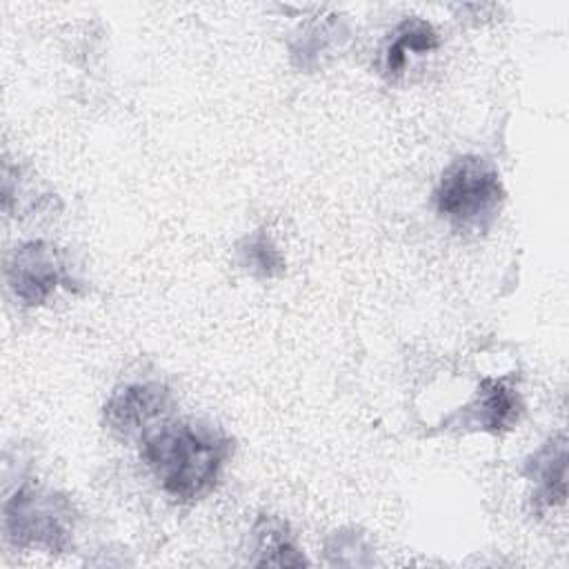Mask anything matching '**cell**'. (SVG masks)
I'll use <instances>...</instances> for the list:
<instances>
[{
  "label": "cell",
  "mask_w": 569,
  "mask_h": 569,
  "mask_svg": "<svg viewBox=\"0 0 569 569\" xmlns=\"http://www.w3.org/2000/svg\"><path fill=\"white\" fill-rule=\"evenodd\" d=\"M238 262L256 278H278L284 273V258L264 229H256L238 242Z\"/></svg>",
  "instance_id": "cell-10"
},
{
  "label": "cell",
  "mask_w": 569,
  "mask_h": 569,
  "mask_svg": "<svg viewBox=\"0 0 569 569\" xmlns=\"http://www.w3.org/2000/svg\"><path fill=\"white\" fill-rule=\"evenodd\" d=\"M522 473L533 482V511L542 513L565 502V478H567V438L558 433L549 438L538 451H533Z\"/></svg>",
  "instance_id": "cell-6"
},
{
  "label": "cell",
  "mask_w": 569,
  "mask_h": 569,
  "mask_svg": "<svg viewBox=\"0 0 569 569\" xmlns=\"http://www.w3.org/2000/svg\"><path fill=\"white\" fill-rule=\"evenodd\" d=\"M522 411L520 396L513 387L498 378H485L476 400L467 407L465 425L491 433L511 429Z\"/></svg>",
  "instance_id": "cell-8"
},
{
  "label": "cell",
  "mask_w": 569,
  "mask_h": 569,
  "mask_svg": "<svg viewBox=\"0 0 569 569\" xmlns=\"http://www.w3.org/2000/svg\"><path fill=\"white\" fill-rule=\"evenodd\" d=\"M253 551L258 558L253 565H273V567H300L307 565V558L300 553L289 525L273 516H260L253 525Z\"/></svg>",
  "instance_id": "cell-9"
},
{
  "label": "cell",
  "mask_w": 569,
  "mask_h": 569,
  "mask_svg": "<svg viewBox=\"0 0 569 569\" xmlns=\"http://www.w3.org/2000/svg\"><path fill=\"white\" fill-rule=\"evenodd\" d=\"M173 409V393L160 380L118 385L102 407L104 427L118 438H144L160 427Z\"/></svg>",
  "instance_id": "cell-5"
},
{
  "label": "cell",
  "mask_w": 569,
  "mask_h": 569,
  "mask_svg": "<svg viewBox=\"0 0 569 569\" xmlns=\"http://www.w3.org/2000/svg\"><path fill=\"white\" fill-rule=\"evenodd\" d=\"M2 529L16 549L64 553L73 542L76 511L67 496L24 485L2 507Z\"/></svg>",
  "instance_id": "cell-3"
},
{
  "label": "cell",
  "mask_w": 569,
  "mask_h": 569,
  "mask_svg": "<svg viewBox=\"0 0 569 569\" xmlns=\"http://www.w3.org/2000/svg\"><path fill=\"white\" fill-rule=\"evenodd\" d=\"M505 187L498 169L480 156L449 162L433 189V207L458 231H485L498 218Z\"/></svg>",
  "instance_id": "cell-2"
},
{
  "label": "cell",
  "mask_w": 569,
  "mask_h": 569,
  "mask_svg": "<svg viewBox=\"0 0 569 569\" xmlns=\"http://www.w3.org/2000/svg\"><path fill=\"white\" fill-rule=\"evenodd\" d=\"M438 44H440V38L431 22L416 16L405 18L393 27V31L382 42L376 67L380 76H385L387 80H398L405 73L409 58L427 56L436 51Z\"/></svg>",
  "instance_id": "cell-7"
},
{
  "label": "cell",
  "mask_w": 569,
  "mask_h": 569,
  "mask_svg": "<svg viewBox=\"0 0 569 569\" xmlns=\"http://www.w3.org/2000/svg\"><path fill=\"white\" fill-rule=\"evenodd\" d=\"M4 280L13 298L24 307H40L58 289L78 291L71 258L49 240H27L16 244L4 262Z\"/></svg>",
  "instance_id": "cell-4"
},
{
  "label": "cell",
  "mask_w": 569,
  "mask_h": 569,
  "mask_svg": "<svg viewBox=\"0 0 569 569\" xmlns=\"http://www.w3.org/2000/svg\"><path fill=\"white\" fill-rule=\"evenodd\" d=\"M140 445L144 467L162 493L180 505L207 498L233 451L222 429L198 420H164Z\"/></svg>",
  "instance_id": "cell-1"
}]
</instances>
